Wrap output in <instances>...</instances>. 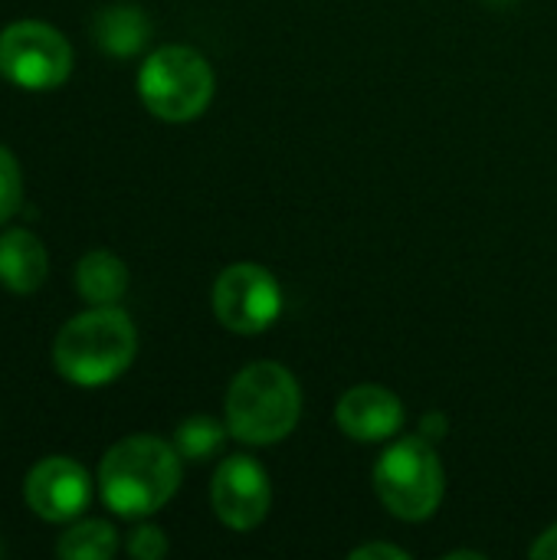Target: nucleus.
I'll list each match as a JSON object with an SVG mask.
<instances>
[{"mask_svg": "<svg viewBox=\"0 0 557 560\" xmlns=\"http://www.w3.org/2000/svg\"><path fill=\"white\" fill-rule=\"evenodd\" d=\"M456 558H473V560H483V555H476V551H450L446 560H456Z\"/></svg>", "mask_w": 557, "mask_h": 560, "instance_id": "21", "label": "nucleus"}, {"mask_svg": "<svg viewBox=\"0 0 557 560\" xmlns=\"http://www.w3.org/2000/svg\"><path fill=\"white\" fill-rule=\"evenodd\" d=\"M213 315L233 335H263L282 315V289L259 262H233L213 282Z\"/></svg>", "mask_w": 557, "mask_h": 560, "instance_id": "7", "label": "nucleus"}, {"mask_svg": "<svg viewBox=\"0 0 557 560\" xmlns=\"http://www.w3.org/2000/svg\"><path fill=\"white\" fill-rule=\"evenodd\" d=\"M532 558L535 560H557V525H552L535 545H532Z\"/></svg>", "mask_w": 557, "mask_h": 560, "instance_id": "19", "label": "nucleus"}, {"mask_svg": "<svg viewBox=\"0 0 557 560\" xmlns=\"http://www.w3.org/2000/svg\"><path fill=\"white\" fill-rule=\"evenodd\" d=\"M72 72V46L59 30L39 20L10 23L0 33V75L20 89H56Z\"/></svg>", "mask_w": 557, "mask_h": 560, "instance_id": "6", "label": "nucleus"}, {"mask_svg": "<svg viewBox=\"0 0 557 560\" xmlns=\"http://www.w3.org/2000/svg\"><path fill=\"white\" fill-rule=\"evenodd\" d=\"M351 560H410V551L397 548V545H381V541H371L364 548H355Z\"/></svg>", "mask_w": 557, "mask_h": 560, "instance_id": "18", "label": "nucleus"}, {"mask_svg": "<svg viewBox=\"0 0 557 560\" xmlns=\"http://www.w3.org/2000/svg\"><path fill=\"white\" fill-rule=\"evenodd\" d=\"M210 505L227 528L253 532L266 522L272 505V486L266 469L253 456H227L213 472Z\"/></svg>", "mask_w": 557, "mask_h": 560, "instance_id": "8", "label": "nucleus"}, {"mask_svg": "<svg viewBox=\"0 0 557 560\" xmlns=\"http://www.w3.org/2000/svg\"><path fill=\"white\" fill-rule=\"evenodd\" d=\"M223 410L233 440L246 446H272L299 427L302 387L289 368L256 361L233 377Z\"/></svg>", "mask_w": 557, "mask_h": 560, "instance_id": "3", "label": "nucleus"}, {"mask_svg": "<svg viewBox=\"0 0 557 560\" xmlns=\"http://www.w3.org/2000/svg\"><path fill=\"white\" fill-rule=\"evenodd\" d=\"M335 423L345 436L358 443H381L397 436V430L404 427V404L387 387L358 384L341 394L335 407Z\"/></svg>", "mask_w": 557, "mask_h": 560, "instance_id": "10", "label": "nucleus"}, {"mask_svg": "<svg viewBox=\"0 0 557 560\" xmlns=\"http://www.w3.org/2000/svg\"><path fill=\"white\" fill-rule=\"evenodd\" d=\"M76 289L89 305H115L128 289V269L115 253L92 249L76 266Z\"/></svg>", "mask_w": 557, "mask_h": 560, "instance_id": "12", "label": "nucleus"}, {"mask_svg": "<svg viewBox=\"0 0 557 560\" xmlns=\"http://www.w3.org/2000/svg\"><path fill=\"white\" fill-rule=\"evenodd\" d=\"M371 482L381 505L401 522L433 518L446 492V476L437 446L423 436H404L391 443L378 456Z\"/></svg>", "mask_w": 557, "mask_h": 560, "instance_id": "4", "label": "nucleus"}, {"mask_svg": "<svg viewBox=\"0 0 557 560\" xmlns=\"http://www.w3.org/2000/svg\"><path fill=\"white\" fill-rule=\"evenodd\" d=\"M148 33H151L148 16L128 3L125 7H105L92 23V36L108 56H135L148 43Z\"/></svg>", "mask_w": 557, "mask_h": 560, "instance_id": "13", "label": "nucleus"}, {"mask_svg": "<svg viewBox=\"0 0 557 560\" xmlns=\"http://www.w3.org/2000/svg\"><path fill=\"white\" fill-rule=\"evenodd\" d=\"M138 354V331L115 305H92L56 335V371L79 387H102L121 377Z\"/></svg>", "mask_w": 557, "mask_h": 560, "instance_id": "2", "label": "nucleus"}, {"mask_svg": "<svg viewBox=\"0 0 557 560\" xmlns=\"http://www.w3.org/2000/svg\"><path fill=\"white\" fill-rule=\"evenodd\" d=\"M59 558L66 560H108L118 551V535L108 522H82L76 528H69L59 545H56Z\"/></svg>", "mask_w": 557, "mask_h": 560, "instance_id": "14", "label": "nucleus"}, {"mask_svg": "<svg viewBox=\"0 0 557 560\" xmlns=\"http://www.w3.org/2000/svg\"><path fill=\"white\" fill-rule=\"evenodd\" d=\"M227 436H230L227 423H220L213 417H187L174 433V450L187 463H204L223 450Z\"/></svg>", "mask_w": 557, "mask_h": 560, "instance_id": "15", "label": "nucleus"}, {"mask_svg": "<svg viewBox=\"0 0 557 560\" xmlns=\"http://www.w3.org/2000/svg\"><path fill=\"white\" fill-rule=\"evenodd\" d=\"M23 492H26V505L33 509V515L53 525H62V522L79 518L89 509L92 479L76 459L49 456L30 469Z\"/></svg>", "mask_w": 557, "mask_h": 560, "instance_id": "9", "label": "nucleus"}, {"mask_svg": "<svg viewBox=\"0 0 557 560\" xmlns=\"http://www.w3.org/2000/svg\"><path fill=\"white\" fill-rule=\"evenodd\" d=\"M49 269L46 246L30 230H7L0 236V282L16 295H30L43 285Z\"/></svg>", "mask_w": 557, "mask_h": 560, "instance_id": "11", "label": "nucleus"}, {"mask_svg": "<svg viewBox=\"0 0 557 560\" xmlns=\"http://www.w3.org/2000/svg\"><path fill=\"white\" fill-rule=\"evenodd\" d=\"M213 69L190 46L154 49L138 72V95L161 121H194L213 98Z\"/></svg>", "mask_w": 557, "mask_h": 560, "instance_id": "5", "label": "nucleus"}, {"mask_svg": "<svg viewBox=\"0 0 557 560\" xmlns=\"http://www.w3.org/2000/svg\"><path fill=\"white\" fill-rule=\"evenodd\" d=\"M181 453L158 436L115 443L98 466L102 502L121 518H148L164 509L181 486Z\"/></svg>", "mask_w": 557, "mask_h": 560, "instance_id": "1", "label": "nucleus"}, {"mask_svg": "<svg viewBox=\"0 0 557 560\" xmlns=\"http://www.w3.org/2000/svg\"><path fill=\"white\" fill-rule=\"evenodd\" d=\"M20 194H23L20 164H16V158L0 144V223H7V220L16 213Z\"/></svg>", "mask_w": 557, "mask_h": 560, "instance_id": "16", "label": "nucleus"}, {"mask_svg": "<svg viewBox=\"0 0 557 560\" xmlns=\"http://www.w3.org/2000/svg\"><path fill=\"white\" fill-rule=\"evenodd\" d=\"M128 555L135 560H158L167 555V538L158 525H141L128 535Z\"/></svg>", "mask_w": 557, "mask_h": 560, "instance_id": "17", "label": "nucleus"}, {"mask_svg": "<svg viewBox=\"0 0 557 560\" xmlns=\"http://www.w3.org/2000/svg\"><path fill=\"white\" fill-rule=\"evenodd\" d=\"M443 430H446V417H443V413H427V417L420 420V436L430 440V443H437V440L443 436Z\"/></svg>", "mask_w": 557, "mask_h": 560, "instance_id": "20", "label": "nucleus"}]
</instances>
